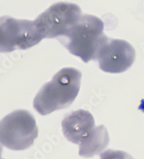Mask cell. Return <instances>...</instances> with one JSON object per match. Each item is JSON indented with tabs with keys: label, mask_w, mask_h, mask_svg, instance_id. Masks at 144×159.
<instances>
[{
	"label": "cell",
	"mask_w": 144,
	"mask_h": 159,
	"mask_svg": "<svg viewBox=\"0 0 144 159\" xmlns=\"http://www.w3.org/2000/svg\"><path fill=\"white\" fill-rule=\"evenodd\" d=\"M66 139L74 144H81L95 128L93 116L89 111L78 110L65 117L61 123Z\"/></svg>",
	"instance_id": "obj_7"
},
{
	"label": "cell",
	"mask_w": 144,
	"mask_h": 159,
	"mask_svg": "<svg viewBox=\"0 0 144 159\" xmlns=\"http://www.w3.org/2000/svg\"><path fill=\"white\" fill-rule=\"evenodd\" d=\"M103 31L104 22L101 19L84 15L58 39L71 54L87 63L96 60L99 48L106 37Z\"/></svg>",
	"instance_id": "obj_2"
},
{
	"label": "cell",
	"mask_w": 144,
	"mask_h": 159,
	"mask_svg": "<svg viewBox=\"0 0 144 159\" xmlns=\"http://www.w3.org/2000/svg\"><path fill=\"white\" fill-rule=\"evenodd\" d=\"M2 146H0V158H1V156H2Z\"/></svg>",
	"instance_id": "obj_9"
},
{
	"label": "cell",
	"mask_w": 144,
	"mask_h": 159,
	"mask_svg": "<svg viewBox=\"0 0 144 159\" xmlns=\"http://www.w3.org/2000/svg\"><path fill=\"white\" fill-rule=\"evenodd\" d=\"M135 58L136 51L129 43L106 37L99 48L96 60L102 71L121 73L132 66Z\"/></svg>",
	"instance_id": "obj_6"
},
{
	"label": "cell",
	"mask_w": 144,
	"mask_h": 159,
	"mask_svg": "<svg viewBox=\"0 0 144 159\" xmlns=\"http://www.w3.org/2000/svg\"><path fill=\"white\" fill-rule=\"evenodd\" d=\"M38 135L35 119L30 112L17 110L0 120V144L10 150L30 148Z\"/></svg>",
	"instance_id": "obj_3"
},
{
	"label": "cell",
	"mask_w": 144,
	"mask_h": 159,
	"mask_svg": "<svg viewBox=\"0 0 144 159\" xmlns=\"http://www.w3.org/2000/svg\"><path fill=\"white\" fill-rule=\"evenodd\" d=\"M109 143V135L103 125L94 128L89 138L79 144V155L91 157L102 152Z\"/></svg>",
	"instance_id": "obj_8"
},
{
	"label": "cell",
	"mask_w": 144,
	"mask_h": 159,
	"mask_svg": "<svg viewBox=\"0 0 144 159\" xmlns=\"http://www.w3.org/2000/svg\"><path fill=\"white\" fill-rule=\"evenodd\" d=\"M82 73L73 67H65L45 84L35 96L33 107L41 116L69 106L80 90Z\"/></svg>",
	"instance_id": "obj_1"
},
{
	"label": "cell",
	"mask_w": 144,
	"mask_h": 159,
	"mask_svg": "<svg viewBox=\"0 0 144 159\" xmlns=\"http://www.w3.org/2000/svg\"><path fill=\"white\" fill-rule=\"evenodd\" d=\"M42 39L35 21L0 17V52L27 50Z\"/></svg>",
	"instance_id": "obj_5"
},
{
	"label": "cell",
	"mask_w": 144,
	"mask_h": 159,
	"mask_svg": "<svg viewBox=\"0 0 144 159\" xmlns=\"http://www.w3.org/2000/svg\"><path fill=\"white\" fill-rule=\"evenodd\" d=\"M81 17L78 4L60 2L51 5L34 21L42 38L58 39L65 36Z\"/></svg>",
	"instance_id": "obj_4"
}]
</instances>
